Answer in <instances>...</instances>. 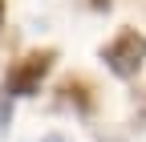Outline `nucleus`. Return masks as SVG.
<instances>
[{
  "label": "nucleus",
  "mask_w": 146,
  "mask_h": 142,
  "mask_svg": "<svg viewBox=\"0 0 146 142\" xmlns=\"http://www.w3.org/2000/svg\"><path fill=\"white\" fill-rule=\"evenodd\" d=\"M53 65H57V49H33V53H25L21 61L8 65L4 94L8 98H33L36 90H41V81L53 73Z\"/></svg>",
  "instance_id": "f257e3e1"
},
{
  "label": "nucleus",
  "mask_w": 146,
  "mask_h": 142,
  "mask_svg": "<svg viewBox=\"0 0 146 142\" xmlns=\"http://www.w3.org/2000/svg\"><path fill=\"white\" fill-rule=\"evenodd\" d=\"M102 61L110 65V73L114 77H138V69L146 61V37L138 29H122L110 45H102Z\"/></svg>",
  "instance_id": "f03ea898"
},
{
  "label": "nucleus",
  "mask_w": 146,
  "mask_h": 142,
  "mask_svg": "<svg viewBox=\"0 0 146 142\" xmlns=\"http://www.w3.org/2000/svg\"><path fill=\"white\" fill-rule=\"evenodd\" d=\"M61 98V106H73V110H77V114H89V110H94V94H89V85L81 81V77H69V81H61V90H57Z\"/></svg>",
  "instance_id": "7ed1b4c3"
},
{
  "label": "nucleus",
  "mask_w": 146,
  "mask_h": 142,
  "mask_svg": "<svg viewBox=\"0 0 146 142\" xmlns=\"http://www.w3.org/2000/svg\"><path fill=\"white\" fill-rule=\"evenodd\" d=\"M8 122H12V106H8V98H0V134L8 130Z\"/></svg>",
  "instance_id": "20e7f679"
},
{
  "label": "nucleus",
  "mask_w": 146,
  "mask_h": 142,
  "mask_svg": "<svg viewBox=\"0 0 146 142\" xmlns=\"http://www.w3.org/2000/svg\"><path fill=\"white\" fill-rule=\"evenodd\" d=\"M41 142H69V138H65V134H45Z\"/></svg>",
  "instance_id": "39448f33"
},
{
  "label": "nucleus",
  "mask_w": 146,
  "mask_h": 142,
  "mask_svg": "<svg viewBox=\"0 0 146 142\" xmlns=\"http://www.w3.org/2000/svg\"><path fill=\"white\" fill-rule=\"evenodd\" d=\"M94 4H98V8H106V4H110V0H94Z\"/></svg>",
  "instance_id": "423d86ee"
},
{
  "label": "nucleus",
  "mask_w": 146,
  "mask_h": 142,
  "mask_svg": "<svg viewBox=\"0 0 146 142\" xmlns=\"http://www.w3.org/2000/svg\"><path fill=\"white\" fill-rule=\"evenodd\" d=\"M0 21H4V0H0Z\"/></svg>",
  "instance_id": "0eeeda50"
}]
</instances>
